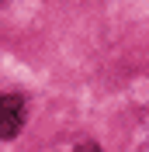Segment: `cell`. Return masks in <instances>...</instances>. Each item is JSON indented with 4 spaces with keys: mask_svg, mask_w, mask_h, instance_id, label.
Returning <instances> with one entry per match:
<instances>
[{
    "mask_svg": "<svg viewBox=\"0 0 149 152\" xmlns=\"http://www.w3.org/2000/svg\"><path fill=\"white\" fill-rule=\"evenodd\" d=\"M24 124V100L21 97H0V138H14Z\"/></svg>",
    "mask_w": 149,
    "mask_h": 152,
    "instance_id": "cell-1",
    "label": "cell"
},
{
    "mask_svg": "<svg viewBox=\"0 0 149 152\" xmlns=\"http://www.w3.org/2000/svg\"><path fill=\"white\" fill-rule=\"evenodd\" d=\"M73 152H104V149H101V145H94V142H87V145H76Z\"/></svg>",
    "mask_w": 149,
    "mask_h": 152,
    "instance_id": "cell-2",
    "label": "cell"
}]
</instances>
